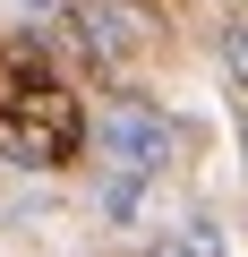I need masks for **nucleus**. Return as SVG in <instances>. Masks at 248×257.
<instances>
[{
	"label": "nucleus",
	"mask_w": 248,
	"mask_h": 257,
	"mask_svg": "<svg viewBox=\"0 0 248 257\" xmlns=\"http://www.w3.org/2000/svg\"><path fill=\"white\" fill-rule=\"evenodd\" d=\"M69 146H77V94L52 69H35L0 111V155L18 172H52V163H69Z\"/></svg>",
	"instance_id": "1"
},
{
	"label": "nucleus",
	"mask_w": 248,
	"mask_h": 257,
	"mask_svg": "<svg viewBox=\"0 0 248 257\" xmlns=\"http://www.w3.org/2000/svg\"><path fill=\"white\" fill-rule=\"evenodd\" d=\"M94 146H103V163H120V172L163 180V172H171V155H180V128H171L146 94H120V103L94 120Z\"/></svg>",
	"instance_id": "2"
},
{
	"label": "nucleus",
	"mask_w": 248,
	"mask_h": 257,
	"mask_svg": "<svg viewBox=\"0 0 248 257\" xmlns=\"http://www.w3.org/2000/svg\"><path fill=\"white\" fill-rule=\"evenodd\" d=\"M60 18L77 26V43H86L94 60H129V52H137V18L120 9V0H69Z\"/></svg>",
	"instance_id": "3"
},
{
	"label": "nucleus",
	"mask_w": 248,
	"mask_h": 257,
	"mask_svg": "<svg viewBox=\"0 0 248 257\" xmlns=\"http://www.w3.org/2000/svg\"><path fill=\"white\" fill-rule=\"evenodd\" d=\"M146 189H154L146 172H120V163H111V180H103V214H111V223H137V206H146Z\"/></svg>",
	"instance_id": "4"
},
{
	"label": "nucleus",
	"mask_w": 248,
	"mask_h": 257,
	"mask_svg": "<svg viewBox=\"0 0 248 257\" xmlns=\"http://www.w3.org/2000/svg\"><path fill=\"white\" fill-rule=\"evenodd\" d=\"M222 69H231V86L248 94V26H222Z\"/></svg>",
	"instance_id": "5"
},
{
	"label": "nucleus",
	"mask_w": 248,
	"mask_h": 257,
	"mask_svg": "<svg viewBox=\"0 0 248 257\" xmlns=\"http://www.w3.org/2000/svg\"><path fill=\"white\" fill-rule=\"evenodd\" d=\"M163 257H214V223H188L180 240H163Z\"/></svg>",
	"instance_id": "6"
}]
</instances>
